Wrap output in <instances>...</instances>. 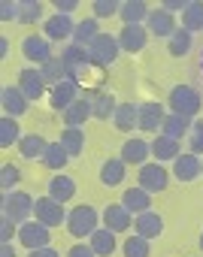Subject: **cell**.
I'll return each instance as SVG.
<instances>
[{"label": "cell", "mask_w": 203, "mask_h": 257, "mask_svg": "<svg viewBox=\"0 0 203 257\" xmlns=\"http://www.w3.org/2000/svg\"><path fill=\"white\" fill-rule=\"evenodd\" d=\"M0 209H4V215L13 218L16 224H25V221H31V215L37 209V200L28 191H7L4 200H0Z\"/></svg>", "instance_id": "cell-1"}, {"label": "cell", "mask_w": 203, "mask_h": 257, "mask_svg": "<svg viewBox=\"0 0 203 257\" xmlns=\"http://www.w3.org/2000/svg\"><path fill=\"white\" fill-rule=\"evenodd\" d=\"M97 221H100L97 209L88 206V203H82V206L70 209V215H67V233L73 239H85V236H91L97 230Z\"/></svg>", "instance_id": "cell-2"}, {"label": "cell", "mask_w": 203, "mask_h": 257, "mask_svg": "<svg viewBox=\"0 0 203 257\" xmlns=\"http://www.w3.org/2000/svg\"><path fill=\"white\" fill-rule=\"evenodd\" d=\"M167 106H170V112H176V115H185V118H194L197 112H200V106H203V100H200V94L191 88V85H176V88H170V97H167Z\"/></svg>", "instance_id": "cell-3"}, {"label": "cell", "mask_w": 203, "mask_h": 257, "mask_svg": "<svg viewBox=\"0 0 203 257\" xmlns=\"http://www.w3.org/2000/svg\"><path fill=\"white\" fill-rule=\"evenodd\" d=\"M122 46H119V37L113 34H100L91 46H88V55H91V67H110L116 64Z\"/></svg>", "instance_id": "cell-4"}, {"label": "cell", "mask_w": 203, "mask_h": 257, "mask_svg": "<svg viewBox=\"0 0 203 257\" xmlns=\"http://www.w3.org/2000/svg\"><path fill=\"white\" fill-rule=\"evenodd\" d=\"M61 61H64V67H67V79L76 82V85H79V76L91 67V55H88V49L73 46V43H67V46L61 49Z\"/></svg>", "instance_id": "cell-5"}, {"label": "cell", "mask_w": 203, "mask_h": 257, "mask_svg": "<svg viewBox=\"0 0 203 257\" xmlns=\"http://www.w3.org/2000/svg\"><path fill=\"white\" fill-rule=\"evenodd\" d=\"M137 185H140L143 191H149V194H161V191H167V185H170V173H167L164 164H158V161L143 164V167H140V176H137Z\"/></svg>", "instance_id": "cell-6"}, {"label": "cell", "mask_w": 203, "mask_h": 257, "mask_svg": "<svg viewBox=\"0 0 203 257\" xmlns=\"http://www.w3.org/2000/svg\"><path fill=\"white\" fill-rule=\"evenodd\" d=\"M19 242L28 248V251H37V248H46L52 242V227H46L43 221H25L19 224Z\"/></svg>", "instance_id": "cell-7"}, {"label": "cell", "mask_w": 203, "mask_h": 257, "mask_svg": "<svg viewBox=\"0 0 203 257\" xmlns=\"http://www.w3.org/2000/svg\"><path fill=\"white\" fill-rule=\"evenodd\" d=\"M34 215H37V221H43L46 227H61V224H67V209H64V203H58V200H52L49 194L46 197H37V209H34Z\"/></svg>", "instance_id": "cell-8"}, {"label": "cell", "mask_w": 203, "mask_h": 257, "mask_svg": "<svg viewBox=\"0 0 203 257\" xmlns=\"http://www.w3.org/2000/svg\"><path fill=\"white\" fill-rule=\"evenodd\" d=\"M146 31H149V37H158V40H170L173 34H176V16L173 13H167L164 7H158V10H152L149 13V19H146Z\"/></svg>", "instance_id": "cell-9"}, {"label": "cell", "mask_w": 203, "mask_h": 257, "mask_svg": "<svg viewBox=\"0 0 203 257\" xmlns=\"http://www.w3.org/2000/svg\"><path fill=\"white\" fill-rule=\"evenodd\" d=\"M22 55L31 61V64H37V67H43L46 61H52L55 58V52H52V43L46 40V37H25L22 40Z\"/></svg>", "instance_id": "cell-10"}, {"label": "cell", "mask_w": 203, "mask_h": 257, "mask_svg": "<svg viewBox=\"0 0 203 257\" xmlns=\"http://www.w3.org/2000/svg\"><path fill=\"white\" fill-rule=\"evenodd\" d=\"M16 85L22 88V94H25L31 103L43 100V94H46V79L40 76V70H37V67H25V70L19 73V82H16Z\"/></svg>", "instance_id": "cell-11"}, {"label": "cell", "mask_w": 203, "mask_h": 257, "mask_svg": "<svg viewBox=\"0 0 203 257\" xmlns=\"http://www.w3.org/2000/svg\"><path fill=\"white\" fill-rule=\"evenodd\" d=\"M104 227L113 233H128L134 227V212H128L122 203H113L104 209Z\"/></svg>", "instance_id": "cell-12"}, {"label": "cell", "mask_w": 203, "mask_h": 257, "mask_svg": "<svg viewBox=\"0 0 203 257\" xmlns=\"http://www.w3.org/2000/svg\"><path fill=\"white\" fill-rule=\"evenodd\" d=\"M0 103H4V112H7L10 118H22V115L28 112V106H31V100L22 94L19 85H7L4 91H0Z\"/></svg>", "instance_id": "cell-13"}, {"label": "cell", "mask_w": 203, "mask_h": 257, "mask_svg": "<svg viewBox=\"0 0 203 257\" xmlns=\"http://www.w3.org/2000/svg\"><path fill=\"white\" fill-rule=\"evenodd\" d=\"M164 118H167V112H164L161 103H155V100L140 103V131H146V134H158L161 127H164Z\"/></svg>", "instance_id": "cell-14"}, {"label": "cell", "mask_w": 203, "mask_h": 257, "mask_svg": "<svg viewBox=\"0 0 203 257\" xmlns=\"http://www.w3.org/2000/svg\"><path fill=\"white\" fill-rule=\"evenodd\" d=\"M73 31H76V25H73L70 16H52V19H46V25H43V37H46L49 43L73 40Z\"/></svg>", "instance_id": "cell-15"}, {"label": "cell", "mask_w": 203, "mask_h": 257, "mask_svg": "<svg viewBox=\"0 0 203 257\" xmlns=\"http://www.w3.org/2000/svg\"><path fill=\"white\" fill-rule=\"evenodd\" d=\"M146 43H149V31H146L143 25H128V28H122V34H119V46H122V52L137 55V52L146 49Z\"/></svg>", "instance_id": "cell-16"}, {"label": "cell", "mask_w": 203, "mask_h": 257, "mask_svg": "<svg viewBox=\"0 0 203 257\" xmlns=\"http://www.w3.org/2000/svg\"><path fill=\"white\" fill-rule=\"evenodd\" d=\"M76 100H79V85H76V82H70V79L58 82V85L49 91V103H52L55 109H61V112H67Z\"/></svg>", "instance_id": "cell-17"}, {"label": "cell", "mask_w": 203, "mask_h": 257, "mask_svg": "<svg viewBox=\"0 0 203 257\" xmlns=\"http://www.w3.org/2000/svg\"><path fill=\"white\" fill-rule=\"evenodd\" d=\"M125 164H131V167H143V164H149V158H152V146L146 143V140H140V137H134V140H128L125 146H122V155H119Z\"/></svg>", "instance_id": "cell-18"}, {"label": "cell", "mask_w": 203, "mask_h": 257, "mask_svg": "<svg viewBox=\"0 0 203 257\" xmlns=\"http://www.w3.org/2000/svg\"><path fill=\"white\" fill-rule=\"evenodd\" d=\"M173 176L179 179V182H194L197 176H203V161L197 158V155H179L176 161H173Z\"/></svg>", "instance_id": "cell-19"}, {"label": "cell", "mask_w": 203, "mask_h": 257, "mask_svg": "<svg viewBox=\"0 0 203 257\" xmlns=\"http://www.w3.org/2000/svg\"><path fill=\"white\" fill-rule=\"evenodd\" d=\"M134 230H137V236H143V239H158L161 233H164V218L158 215V212H143V215H137L134 218Z\"/></svg>", "instance_id": "cell-20"}, {"label": "cell", "mask_w": 203, "mask_h": 257, "mask_svg": "<svg viewBox=\"0 0 203 257\" xmlns=\"http://www.w3.org/2000/svg\"><path fill=\"white\" fill-rule=\"evenodd\" d=\"M122 206H125L128 212H134V215H143V212H149V209H152V194H149V191H143L140 185L125 188V194H122Z\"/></svg>", "instance_id": "cell-21"}, {"label": "cell", "mask_w": 203, "mask_h": 257, "mask_svg": "<svg viewBox=\"0 0 203 257\" xmlns=\"http://www.w3.org/2000/svg\"><path fill=\"white\" fill-rule=\"evenodd\" d=\"M191 124H194V118H185V115L167 112L161 134H164V137H170V140H182V137H188V134H191Z\"/></svg>", "instance_id": "cell-22"}, {"label": "cell", "mask_w": 203, "mask_h": 257, "mask_svg": "<svg viewBox=\"0 0 203 257\" xmlns=\"http://www.w3.org/2000/svg\"><path fill=\"white\" fill-rule=\"evenodd\" d=\"M88 245L94 248L97 257H113V251H116V233L107 230V227H97V230L88 236Z\"/></svg>", "instance_id": "cell-23"}, {"label": "cell", "mask_w": 203, "mask_h": 257, "mask_svg": "<svg viewBox=\"0 0 203 257\" xmlns=\"http://www.w3.org/2000/svg\"><path fill=\"white\" fill-rule=\"evenodd\" d=\"M149 146H152V158H155L158 164H164V161H176V158L182 155V152H179V140H170V137H164V134L155 137Z\"/></svg>", "instance_id": "cell-24"}, {"label": "cell", "mask_w": 203, "mask_h": 257, "mask_svg": "<svg viewBox=\"0 0 203 257\" xmlns=\"http://www.w3.org/2000/svg\"><path fill=\"white\" fill-rule=\"evenodd\" d=\"M113 124L119 127V131H125V134L134 131V127H140V103H119Z\"/></svg>", "instance_id": "cell-25"}, {"label": "cell", "mask_w": 203, "mask_h": 257, "mask_svg": "<svg viewBox=\"0 0 203 257\" xmlns=\"http://www.w3.org/2000/svg\"><path fill=\"white\" fill-rule=\"evenodd\" d=\"M100 34H104V31H100V25H97V19H82L79 25H76V31H73V46H82V49H88Z\"/></svg>", "instance_id": "cell-26"}, {"label": "cell", "mask_w": 203, "mask_h": 257, "mask_svg": "<svg viewBox=\"0 0 203 257\" xmlns=\"http://www.w3.org/2000/svg\"><path fill=\"white\" fill-rule=\"evenodd\" d=\"M125 170H128V164L122 158H110L104 167H100V182H104L107 188H119L125 182Z\"/></svg>", "instance_id": "cell-27"}, {"label": "cell", "mask_w": 203, "mask_h": 257, "mask_svg": "<svg viewBox=\"0 0 203 257\" xmlns=\"http://www.w3.org/2000/svg\"><path fill=\"white\" fill-rule=\"evenodd\" d=\"M88 118H94V109H91V100H85V97H79V100L64 112V124H67V127H82Z\"/></svg>", "instance_id": "cell-28"}, {"label": "cell", "mask_w": 203, "mask_h": 257, "mask_svg": "<svg viewBox=\"0 0 203 257\" xmlns=\"http://www.w3.org/2000/svg\"><path fill=\"white\" fill-rule=\"evenodd\" d=\"M46 149H49V143H46L40 134H25L22 143H19V152H22V158H28V161H43Z\"/></svg>", "instance_id": "cell-29"}, {"label": "cell", "mask_w": 203, "mask_h": 257, "mask_svg": "<svg viewBox=\"0 0 203 257\" xmlns=\"http://www.w3.org/2000/svg\"><path fill=\"white\" fill-rule=\"evenodd\" d=\"M49 197H52V200H58V203H67V200H73V197H76V182H73L70 176L58 173V176L49 182Z\"/></svg>", "instance_id": "cell-30"}, {"label": "cell", "mask_w": 203, "mask_h": 257, "mask_svg": "<svg viewBox=\"0 0 203 257\" xmlns=\"http://www.w3.org/2000/svg\"><path fill=\"white\" fill-rule=\"evenodd\" d=\"M149 4H143V0H128V4H122V13H119V19L125 22V28L128 25H143L146 19H149Z\"/></svg>", "instance_id": "cell-31"}, {"label": "cell", "mask_w": 203, "mask_h": 257, "mask_svg": "<svg viewBox=\"0 0 203 257\" xmlns=\"http://www.w3.org/2000/svg\"><path fill=\"white\" fill-rule=\"evenodd\" d=\"M70 158H79L82 149H85V134H82V127H64L61 131V140H58Z\"/></svg>", "instance_id": "cell-32"}, {"label": "cell", "mask_w": 203, "mask_h": 257, "mask_svg": "<svg viewBox=\"0 0 203 257\" xmlns=\"http://www.w3.org/2000/svg\"><path fill=\"white\" fill-rule=\"evenodd\" d=\"M22 137H25V134H22V127H19V118H10V115L0 118V146H4V149L19 146Z\"/></svg>", "instance_id": "cell-33"}, {"label": "cell", "mask_w": 203, "mask_h": 257, "mask_svg": "<svg viewBox=\"0 0 203 257\" xmlns=\"http://www.w3.org/2000/svg\"><path fill=\"white\" fill-rule=\"evenodd\" d=\"M191 46H194V34L185 31V28H176V34L167 40V49H170L173 58H185L191 52Z\"/></svg>", "instance_id": "cell-34"}, {"label": "cell", "mask_w": 203, "mask_h": 257, "mask_svg": "<svg viewBox=\"0 0 203 257\" xmlns=\"http://www.w3.org/2000/svg\"><path fill=\"white\" fill-rule=\"evenodd\" d=\"M91 109H94V118H97V121H110V118H116L119 103H116L113 94H97V97L91 100Z\"/></svg>", "instance_id": "cell-35"}, {"label": "cell", "mask_w": 203, "mask_h": 257, "mask_svg": "<svg viewBox=\"0 0 203 257\" xmlns=\"http://www.w3.org/2000/svg\"><path fill=\"white\" fill-rule=\"evenodd\" d=\"M40 76L46 79V85H58V82H64L67 79V67H64V61H61V55H55L52 61H46L43 67H40Z\"/></svg>", "instance_id": "cell-36"}, {"label": "cell", "mask_w": 203, "mask_h": 257, "mask_svg": "<svg viewBox=\"0 0 203 257\" xmlns=\"http://www.w3.org/2000/svg\"><path fill=\"white\" fill-rule=\"evenodd\" d=\"M182 28H185V31H191V34L203 31V4L191 0V4L185 7V13H182Z\"/></svg>", "instance_id": "cell-37"}, {"label": "cell", "mask_w": 203, "mask_h": 257, "mask_svg": "<svg viewBox=\"0 0 203 257\" xmlns=\"http://www.w3.org/2000/svg\"><path fill=\"white\" fill-rule=\"evenodd\" d=\"M43 164H46L49 170H64V167L70 164V155H67V149H64L61 143H49V149H46V155H43Z\"/></svg>", "instance_id": "cell-38"}, {"label": "cell", "mask_w": 203, "mask_h": 257, "mask_svg": "<svg viewBox=\"0 0 203 257\" xmlns=\"http://www.w3.org/2000/svg\"><path fill=\"white\" fill-rule=\"evenodd\" d=\"M122 251H125V257H149L152 254V245H149V239H143V236L134 233V236L125 239Z\"/></svg>", "instance_id": "cell-39"}, {"label": "cell", "mask_w": 203, "mask_h": 257, "mask_svg": "<svg viewBox=\"0 0 203 257\" xmlns=\"http://www.w3.org/2000/svg\"><path fill=\"white\" fill-rule=\"evenodd\" d=\"M43 19V4L40 0H22V16H19V22L22 25H37Z\"/></svg>", "instance_id": "cell-40"}, {"label": "cell", "mask_w": 203, "mask_h": 257, "mask_svg": "<svg viewBox=\"0 0 203 257\" xmlns=\"http://www.w3.org/2000/svg\"><path fill=\"white\" fill-rule=\"evenodd\" d=\"M91 13H94L97 22H100V19H113V16L122 13V4H116V0H94V4H91Z\"/></svg>", "instance_id": "cell-41"}, {"label": "cell", "mask_w": 203, "mask_h": 257, "mask_svg": "<svg viewBox=\"0 0 203 257\" xmlns=\"http://www.w3.org/2000/svg\"><path fill=\"white\" fill-rule=\"evenodd\" d=\"M19 179H22V173H19L13 164H4V167H0V188H4V194L13 191V185H19Z\"/></svg>", "instance_id": "cell-42"}, {"label": "cell", "mask_w": 203, "mask_h": 257, "mask_svg": "<svg viewBox=\"0 0 203 257\" xmlns=\"http://www.w3.org/2000/svg\"><path fill=\"white\" fill-rule=\"evenodd\" d=\"M188 146H191V155H203V121H194L191 124V134H188Z\"/></svg>", "instance_id": "cell-43"}, {"label": "cell", "mask_w": 203, "mask_h": 257, "mask_svg": "<svg viewBox=\"0 0 203 257\" xmlns=\"http://www.w3.org/2000/svg\"><path fill=\"white\" fill-rule=\"evenodd\" d=\"M19 16H22V4H13V0L0 4V22H19Z\"/></svg>", "instance_id": "cell-44"}, {"label": "cell", "mask_w": 203, "mask_h": 257, "mask_svg": "<svg viewBox=\"0 0 203 257\" xmlns=\"http://www.w3.org/2000/svg\"><path fill=\"white\" fill-rule=\"evenodd\" d=\"M13 236H19V227H16V221L13 218H0V245H7V242H13Z\"/></svg>", "instance_id": "cell-45"}, {"label": "cell", "mask_w": 203, "mask_h": 257, "mask_svg": "<svg viewBox=\"0 0 203 257\" xmlns=\"http://www.w3.org/2000/svg\"><path fill=\"white\" fill-rule=\"evenodd\" d=\"M67 257H97V254H94V248H91V245H85V242H76V245L67 251Z\"/></svg>", "instance_id": "cell-46"}, {"label": "cell", "mask_w": 203, "mask_h": 257, "mask_svg": "<svg viewBox=\"0 0 203 257\" xmlns=\"http://www.w3.org/2000/svg\"><path fill=\"white\" fill-rule=\"evenodd\" d=\"M188 4H191V0H164L161 7H164L167 13H185V7H188Z\"/></svg>", "instance_id": "cell-47"}, {"label": "cell", "mask_w": 203, "mask_h": 257, "mask_svg": "<svg viewBox=\"0 0 203 257\" xmlns=\"http://www.w3.org/2000/svg\"><path fill=\"white\" fill-rule=\"evenodd\" d=\"M76 7H79L76 0H55V10H58V16H70Z\"/></svg>", "instance_id": "cell-48"}, {"label": "cell", "mask_w": 203, "mask_h": 257, "mask_svg": "<svg viewBox=\"0 0 203 257\" xmlns=\"http://www.w3.org/2000/svg\"><path fill=\"white\" fill-rule=\"evenodd\" d=\"M28 257H61V254H58L52 245H46V248H37V251H31Z\"/></svg>", "instance_id": "cell-49"}, {"label": "cell", "mask_w": 203, "mask_h": 257, "mask_svg": "<svg viewBox=\"0 0 203 257\" xmlns=\"http://www.w3.org/2000/svg\"><path fill=\"white\" fill-rule=\"evenodd\" d=\"M0 257H19V254H16V248H13V242L0 245Z\"/></svg>", "instance_id": "cell-50"}, {"label": "cell", "mask_w": 203, "mask_h": 257, "mask_svg": "<svg viewBox=\"0 0 203 257\" xmlns=\"http://www.w3.org/2000/svg\"><path fill=\"white\" fill-rule=\"evenodd\" d=\"M10 52V43H7V37H0V55H7Z\"/></svg>", "instance_id": "cell-51"}, {"label": "cell", "mask_w": 203, "mask_h": 257, "mask_svg": "<svg viewBox=\"0 0 203 257\" xmlns=\"http://www.w3.org/2000/svg\"><path fill=\"white\" fill-rule=\"evenodd\" d=\"M200 251H203V233H200Z\"/></svg>", "instance_id": "cell-52"}]
</instances>
